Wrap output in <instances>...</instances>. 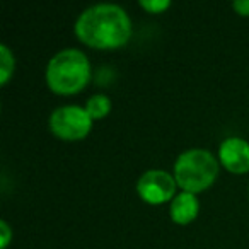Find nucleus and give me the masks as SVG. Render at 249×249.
Returning a JSON list of instances; mask_svg holds the SVG:
<instances>
[{"instance_id": "1", "label": "nucleus", "mask_w": 249, "mask_h": 249, "mask_svg": "<svg viewBox=\"0 0 249 249\" xmlns=\"http://www.w3.org/2000/svg\"><path fill=\"white\" fill-rule=\"evenodd\" d=\"M73 33L79 41L90 48L116 50L132 38V18L121 5L99 2L89 5L77 16Z\"/></svg>"}, {"instance_id": "2", "label": "nucleus", "mask_w": 249, "mask_h": 249, "mask_svg": "<svg viewBox=\"0 0 249 249\" xmlns=\"http://www.w3.org/2000/svg\"><path fill=\"white\" fill-rule=\"evenodd\" d=\"M46 86L60 96H72L86 89L92 79L90 60L79 48H63L46 63Z\"/></svg>"}, {"instance_id": "3", "label": "nucleus", "mask_w": 249, "mask_h": 249, "mask_svg": "<svg viewBox=\"0 0 249 249\" xmlns=\"http://www.w3.org/2000/svg\"><path fill=\"white\" fill-rule=\"evenodd\" d=\"M220 162L208 149L193 147L176 157L173 166L174 179L181 191L198 195L208 190L218 178Z\"/></svg>"}, {"instance_id": "4", "label": "nucleus", "mask_w": 249, "mask_h": 249, "mask_svg": "<svg viewBox=\"0 0 249 249\" xmlns=\"http://www.w3.org/2000/svg\"><path fill=\"white\" fill-rule=\"evenodd\" d=\"M92 118L84 106L79 104H63L50 113L48 128L56 139L65 142L84 140L92 130Z\"/></svg>"}, {"instance_id": "5", "label": "nucleus", "mask_w": 249, "mask_h": 249, "mask_svg": "<svg viewBox=\"0 0 249 249\" xmlns=\"http://www.w3.org/2000/svg\"><path fill=\"white\" fill-rule=\"evenodd\" d=\"M137 195L149 205H162L173 201L178 195L174 174L164 169H149L137 181Z\"/></svg>"}, {"instance_id": "6", "label": "nucleus", "mask_w": 249, "mask_h": 249, "mask_svg": "<svg viewBox=\"0 0 249 249\" xmlns=\"http://www.w3.org/2000/svg\"><path fill=\"white\" fill-rule=\"evenodd\" d=\"M218 162L232 174L249 173V142L242 137H225L218 145Z\"/></svg>"}, {"instance_id": "7", "label": "nucleus", "mask_w": 249, "mask_h": 249, "mask_svg": "<svg viewBox=\"0 0 249 249\" xmlns=\"http://www.w3.org/2000/svg\"><path fill=\"white\" fill-rule=\"evenodd\" d=\"M198 213H200L198 195L188 193V191H179L169 203V217L178 225L191 224L198 217Z\"/></svg>"}, {"instance_id": "8", "label": "nucleus", "mask_w": 249, "mask_h": 249, "mask_svg": "<svg viewBox=\"0 0 249 249\" xmlns=\"http://www.w3.org/2000/svg\"><path fill=\"white\" fill-rule=\"evenodd\" d=\"M111 106H113L111 99L103 92H97L94 96H90L86 101V104H84V107H86V111L89 113V116L92 120H103V118H106L111 113Z\"/></svg>"}, {"instance_id": "9", "label": "nucleus", "mask_w": 249, "mask_h": 249, "mask_svg": "<svg viewBox=\"0 0 249 249\" xmlns=\"http://www.w3.org/2000/svg\"><path fill=\"white\" fill-rule=\"evenodd\" d=\"M16 72V56L5 43L0 45V86H7Z\"/></svg>"}, {"instance_id": "10", "label": "nucleus", "mask_w": 249, "mask_h": 249, "mask_svg": "<svg viewBox=\"0 0 249 249\" xmlns=\"http://www.w3.org/2000/svg\"><path fill=\"white\" fill-rule=\"evenodd\" d=\"M139 5L149 14H160L171 7V0H140Z\"/></svg>"}, {"instance_id": "11", "label": "nucleus", "mask_w": 249, "mask_h": 249, "mask_svg": "<svg viewBox=\"0 0 249 249\" xmlns=\"http://www.w3.org/2000/svg\"><path fill=\"white\" fill-rule=\"evenodd\" d=\"M12 229L5 218L0 220V249H7L12 241Z\"/></svg>"}, {"instance_id": "12", "label": "nucleus", "mask_w": 249, "mask_h": 249, "mask_svg": "<svg viewBox=\"0 0 249 249\" xmlns=\"http://www.w3.org/2000/svg\"><path fill=\"white\" fill-rule=\"evenodd\" d=\"M232 9L235 11V14L242 16V18H249V0H234Z\"/></svg>"}]
</instances>
